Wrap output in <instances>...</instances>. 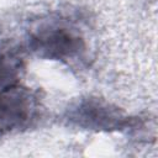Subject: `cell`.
<instances>
[{
    "label": "cell",
    "mask_w": 158,
    "mask_h": 158,
    "mask_svg": "<svg viewBox=\"0 0 158 158\" xmlns=\"http://www.w3.org/2000/svg\"><path fill=\"white\" fill-rule=\"evenodd\" d=\"M33 110V99L26 89L15 84L0 90V131H11L25 126Z\"/></svg>",
    "instance_id": "cell-1"
},
{
    "label": "cell",
    "mask_w": 158,
    "mask_h": 158,
    "mask_svg": "<svg viewBox=\"0 0 158 158\" xmlns=\"http://www.w3.org/2000/svg\"><path fill=\"white\" fill-rule=\"evenodd\" d=\"M32 42L35 51L53 59H72L83 51L81 38L63 27L43 30Z\"/></svg>",
    "instance_id": "cell-2"
}]
</instances>
